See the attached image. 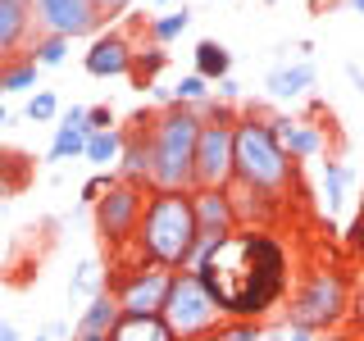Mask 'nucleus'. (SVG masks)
I'll return each mask as SVG.
<instances>
[{
  "label": "nucleus",
  "instance_id": "obj_1",
  "mask_svg": "<svg viewBox=\"0 0 364 341\" xmlns=\"http://www.w3.org/2000/svg\"><path fill=\"white\" fill-rule=\"evenodd\" d=\"M191 273L214 291L223 318H264L287 296V250L269 227H237L219 255Z\"/></svg>",
  "mask_w": 364,
  "mask_h": 341
},
{
  "label": "nucleus",
  "instance_id": "obj_2",
  "mask_svg": "<svg viewBox=\"0 0 364 341\" xmlns=\"http://www.w3.org/2000/svg\"><path fill=\"white\" fill-rule=\"evenodd\" d=\"M196 246H200V223H196L191 191H151L141 227H136V242L128 246L132 264H159V269L178 273V269H191Z\"/></svg>",
  "mask_w": 364,
  "mask_h": 341
},
{
  "label": "nucleus",
  "instance_id": "obj_3",
  "mask_svg": "<svg viewBox=\"0 0 364 341\" xmlns=\"http://www.w3.org/2000/svg\"><path fill=\"white\" fill-rule=\"evenodd\" d=\"M250 191H264L273 200H287L296 187V159L278 146L269 119L255 105L237 114V178Z\"/></svg>",
  "mask_w": 364,
  "mask_h": 341
},
{
  "label": "nucleus",
  "instance_id": "obj_4",
  "mask_svg": "<svg viewBox=\"0 0 364 341\" xmlns=\"http://www.w3.org/2000/svg\"><path fill=\"white\" fill-rule=\"evenodd\" d=\"M200 114L191 105H164L155 114V191H196Z\"/></svg>",
  "mask_w": 364,
  "mask_h": 341
},
{
  "label": "nucleus",
  "instance_id": "obj_5",
  "mask_svg": "<svg viewBox=\"0 0 364 341\" xmlns=\"http://www.w3.org/2000/svg\"><path fill=\"white\" fill-rule=\"evenodd\" d=\"M350 301H355V282L341 264L310 269L301 287L291 291L287 305V328H305V332H337L350 323Z\"/></svg>",
  "mask_w": 364,
  "mask_h": 341
},
{
  "label": "nucleus",
  "instance_id": "obj_6",
  "mask_svg": "<svg viewBox=\"0 0 364 341\" xmlns=\"http://www.w3.org/2000/svg\"><path fill=\"white\" fill-rule=\"evenodd\" d=\"M159 318L173 328L178 341H210L228 323L223 310H219V301H214V291L205 287L191 269L173 273V282H168V301H164V310H159Z\"/></svg>",
  "mask_w": 364,
  "mask_h": 341
},
{
  "label": "nucleus",
  "instance_id": "obj_7",
  "mask_svg": "<svg viewBox=\"0 0 364 341\" xmlns=\"http://www.w3.org/2000/svg\"><path fill=\"white\" fill-rule=\"evenodd\" d=\"M146 196H151V191L132 187V182H114L105 196L91 205V210H96V232L114 255L136 242V227H141V214H146Z\"/></svg>",
  "mask_w": 364,
  "mask_h": 341
},
{
  "label": "nucleus",
  "instance_id": "obj_8",
  "mask_svg": "<svg viewBox=\"0 0 364 341\" xmlns=\"http://www.w3.org/2000/svg\"><path fill=\"white\" fill-rule=\"evenodd\" d=\"M32 28L50 32V37H100L105 32L109 14L96 5V0H32Z\"/></svg>",
  "mask_w": 364,
  "mask_h": 341
},
{
  "label": "nucleus",
  "instance_id": "obj_9",
  "mask_svg": "<svg viewBox=\"0 0 364 341\" xmlns=\"http://www.w3.org/2000/svg\"><path fill=\"white\" fill-rule=\"evenodd\" d=\"M168 282H173V269L132 264L123 273H109V296L119 301L123 314H159L168 301Z\"/></svg>",
  "mask_w": 364,
  "mask_h": 341
},
{
  "label": "nucleus",
  "instance_id": "obj_10",
  "mask_svg": "<svg viewBox=\"0 0 364 341\" xmlns=\"http://www.w3.org/2000/svg\"><path fill=\"white\" fill-rule=\"evenodd\" d=\"M114 173H119V182L155 191V114L151 109H136L132 123H123V159Z\"/></svg>",
  "mask_w": 364,
  "mask_h": 341
},
{
  "label": "nucleus",
  "instance_id": "obj_11",
  "mask_svg": "<svg viewBox=\"0 0 364 341\" xmlns=\"http://www.w3.org/2000/svg\"><path fill=\"white\" fill-rule=\"evenodd\" d=\"M132 60H136V45L128 32H100L82 64L91 77H132Z\"/></svg>",
  "mask_w": 364,
  "mask_h": 341
},
{
  "label": "nucleus",
  "instance_id": "obj_12",
  "mask_svg": "<svg viewBox=\"0 0 364 341\" xmlns=\"http://www.w3.org/2000/svg\"><path fill=\"white\" fill-rule=\"evenodd\" d=\"M269 128H273L278 146L296 159V164H301V159H318V155H323V128L310 123V119H296V114H273Z\"/></svg>",
  "mask_w": 364,
  "mask_h": 341
},
{
  "label": "nucleus",
  "instance_id": "obj_13",
  "mask_svg": "<svg viewBox=\"0 0 364 341\" xmlns=\"http://www.w3.org/2000/svg\"><path fill=\"white\" fill-rule=\"evenodd\" d=\"M191 205H196V223H200V237H232L237 227V210H232V196L228 187H196L191 191Z\"/></svg>",
  "mask_w": 364,
  "mask_h": 341
},
{
  "label": "nucleus",
  "instance_id": "obj_14",
  "mask_svg": "<svg viewBox=\"0 0 364 341\" xmlns=\"http://www.w3.org/2000/svg\"><path fill=\"white\" fill-rule=\"evenodd\" d=\"M87 105H73L60 114V123H55V141L50 151H46V159L50 164H64V159H82L87 155Z\"/></svg>",
  "mask_w": 364,
  "mask_h": 341
},
{
  "label": "nucleus",
  "instance_id": "obj_15",
  "mask_svg": "<svg viewBox=\"0 0 364 341\" xmlns=\"http://www.w3.org/2000/svg\"><path fill=\"white\" fill-rule=\"evenodd\" d=\"M119 318H123L119 301H114L109 291H96L91 305L82 310V318H77V328H73V341H109V332H114Z\"/></svg>",
  "mask_w": 364,
  "mask_h": 341
},
{
  "label": "nucleus",
  "instance_id": "obj_16",
  "mask_svg": "<svg viewBox=\"0 0 364 341\" xmlns=\"http://www.w3.org/2000/svg\"><path fill=\"white\" fill-rule=\"evenodd\" d=\"M32 9L23 5V0H0V64L9 60V55H18L23 41H32Z\"/></svg>",
  "mask_w": 364,
  "mask_h": 341
},
{
  "label": "nucleus",
  "instance_id": "obj_17",
  "mask_svg": "<svg viewBox=\"0 0 364 341\" xmlns=\"http://www.w3.org/2000/svg\"><path fill=\"white\" fill-rule=\"evenodd\" d=\"M264 87H269V96H273V100H301L305 91L314 87V64H310V60L278 64V68H269Z\"/></svg>",
  "mask_w": 364,
  "mask_h": 341
},
{
  "label": "nucleus",
  "instance_id": "obj_18",
  "mask_svg": "<svg viewBox=\"0 0 364 341\" xmlns=\"http://www.w3.org/2000/svg\"><path fill=\"white\" fill-rule=\"evenodd\" d=\"M228 196H232V210H237V223H242V227H269L273 214H278V205H282V200L264 196V191L242 187V182H232V187H228Z\"/></svg>",
  "mask_w": 364,
  "mask_h": 341
},
{
  "label": "nucleus",
  "instance_id": "obj_19",
  "mask_svg": "<svg viewBox=\"0 0 364 341\" xmlns=\"http://www.w3.org/2000/svg\"><path fill=\"white\" fill-rule=\"evenodd\" d=\"M346 196H350V168L341 164V159H323V164H318V200H323L328 219L341 214Z\"/></svg>",
  "mask_w": 364,
  "mask_h": 341
},
{
  "label": "nucleus",
  "instance_id": "obj_20",
  "mask_svg": "<svg viewBox=\"0 0 364 341\" xmlns=\"http://www.w3.org/2000/svg\"><path fill=\"white\" fill-rule=\"evenodd\" d=\"M109 341H178V337L159 314H123L119 323H114Z\"/></svg>",
  "mask_w": 364,
  "mask_h": 341
},
{
  "label": "nucleus",
  "instance_id": "obj_21",
  "mask_svg": "<svg viewBox=\"0 0 364 341\" xmlns=\"http://www.w3.org/2000/svg\"><path fill=\"white\" fill-rule=\"evenodd\" d=\"M191 60H196V73L205 77V82H214V87H219L223 77H232V50H228L223 41H214V37L196 41Z\"/></svg>",
  "mask_w": 364,
  "mask_h": 341
},
{
  "label": "nucleus",
  "instance_id": "obj_22",
  "mask_svg": "<svg viewBox=\"0 0 364 341\" xmlns=\"http://www.w3.org/2000/svg\"><path fill=\"white\" fill-rule=\"evenodd\" d=\"M37 73H41V64L32 60L28 50L9 55V60L0 64V96H14V91H32V87H37Z\"/></svg>",
  "mask_w": 364,
  "mask_h": 341
},
{
  "label": "nucleus",
  "instance_id": "obj_23",
  "mask_svg": "<svg viewBox=\"0 0 364 341\" xmlns=\"http://www.w3.org/2000/svg\"><path fill=\"white\" fill-rule=\"evenodd\" d=\"M87 164L91 168H119L123 159V128H109V132H91L87 136Z\"/></svg>",
  "mask_w": 364,
  "mask_h": 341
},
{
  "label": "nucleus",
  "instance_id": "obj_24",
  "mask_svg": "<svg viewBox=\"0 0 364 341\" xmlns=\"http://www.w3.org/2000/svg\"><path fill=\"white\" fill-rule=\"evenodd\" d=\"M68 50H73V41H68V37H50V32H32V41H28V55L41 68H60L68 60Z\"/></svg>",
  "mask_w": 364,
  "mask_h": 341
},
{
  "label": "nucleus",
  "instance_id": "obj_25",
  "mask_svg": "<svg viewBox=\"0 0 364 341\" xmlns=\"http://www.w3.org/2000/svg\"><path fill=\"white\" fill-rule=\"evenodd\" d=\"M187 28H191V9H187V5H182V9H164V14H155L151 23H146V32H151V41H155V45L178 41Z\"/></svg>",
  "mask_w": 364,
  "mask_h": 341
},
{
  "label": "nucleus",
  "instance_id": "obj_26",
  "mask_svg": "<svg viewBox=\"0 0 364 341\" xmlns=\"http://www.w3.org/2000/svg\"><path fill=\"white\" fill-rule=\"evenodd\" d=\"M164 64H168V50L164 45H136V60H132V82L136 87H151L159 73H164Z\"/></svg>",
  "mask_w": 364,
  "mask_h": 341
},
{
  "label": "nucleus",
  "instance_id": "obj_27",
  "mask_svg": "<svg viewBox=\"0 0 364 341\" xmlns=\"http://www.w3.org/2000/svg\"><path fill=\"white\" fill-rule=\"evenodd\" d=\"M210 96H214V91H210V82H205V77L196 73V68H191L187 77H178V87H173V100H178V105H191V109H196V105H205Z\"/></svg>",
  "mask_w": 364,
  "mask_h": 341
},
{
  "label": "nucleus",
  "instance_id": "obj_28",
  "mask_svg": "<svg viewBox=\"0 0 364 341\" xmlns=\"http://www.w3.org/2000/svg\"><path fill=\"white\" fill-rule=\"evenodd\" d=\"M210 341H264V328H259V318H228Z\"/></svg>",
  "mask_w": 364,
  "mask_h": 341
},
{
  "label": "nucleus",
  "instance_id": "obj_29",
  "mask_svg": "<svg viewBox=\"0 0 364 341\" xmlns=\"http://www.w3.org/2000/svg\"><path fill=\"white\" fill-rule=\"evenodd\" d=\"M0 182H5L9 191L28 182V159H23L18 151H0Z\"/></svg>",
  "mask_w": 364,
  "mask_h": 341
},
{
  "label": "nucleus",
  "instance_id": "obj_30",
  "mask_svg": "<svg viewBox=\"0 0 364 341\" xmlns=\"http://www.w3.org/2000/svg\"><path fill=\"white\" fill-rule=\"evenodd\" d=\"M23 114H28L32 123H50L55 114H60V100H55L50 91H37V96L28 100V109H23Z\"/></svg>",
  "mask_w": 364,
  "mask_h": 341
},
{
  "label": "nucleus",
  "instance_id": "obj_31",
  "mask_svg": "<svg viewBox=\"0 0 364 341\" xmlns=\"http://www.w3.org/2000/svg\"><path fill=\"white\" fill-rule=\"evenodd\" d=\"M114 182H119V173H114V168H109V173L100 168L96 178H87V182H82V205H96V200H100V196H105V191L114 187Z\"/></svg>",
  "mask_w": 364,
  "mask_h": 341
},
{
  "label": "nucleus",
  "instance_id": "obj_32",
  "mask_svg": "<svg viewBox=\"0 0 364 341\" xmlns=\"http://www.w3.org/2000/svg\"><path fill=\"white\" fill-rule=\"evenodd\" d=\"M109 128H119V123H114V109L109 105H91L87 109V132H109Z\"/></svg>",
  "mask_w": 364,
  "mask_h": 341
},
{
  "label": "nucleus",
  "instance_id": "obj_33",
  "mask_svg": "<svg viewBox=\"0 0 364 341\" xmlns=\"http://www.w3.org/2000/svg\"><path fill=\"white\" fill-rule=\"evenodd\" d=\"M346 242H350V250H355V264L364 269V210L355 214V223L346 227Z\"/></svg>",
  "mask_w": 364,
  "mask_h": 341
},
{
  "label": "nucleus",
  "instance_id": "obj_34",
  "mask_svg": "<svg viewBox=\"0 0 364 341\" xmlns=\"http://www.w3.org/2000/svg\"><path fill=\"white\" fill-rule=\"evenodd\" d=\"M350 323H355L360 332H364V282L355 287V301H350Z\"/></svg>",
  "mask_w": 364,
  "mask_h": 341
},
{
  "label": "nucleus",
  "instance_id": "obj_35",
  "mask_svg": "<svg viewBox=\"0 0 364 341\" xmlns=\"http://www.w3.org/2000/svg\"><path fill=\"white\" fill-rule=\"evenodd\" d=\"M237 96H242V82H237V77H223V82H219V100H228V105H232Z\"/></svg>",
  "mask_w": 364,
  "mask_h": 341
},
{
  "label": "nucleus",
  "instance_id": "obj_36",
  "mask_svg": "<svg viewBox=\"0 0 364 341\" xmlns=\"http://www.w3.org/2000/svg\"><path fill=\"white\" fill-rule=\"evenodd\" d=\"M87 287H96V264H82V273L73 278V291H87Z\"/></svg>",
  "mask_w": 364,
  "mask_h": 341
},
{
  "label": "nucleus",
  "instance_id": "obj_37",
  "mask_svg": "<svg viewBox=\"0 0 364 341\" xmlns=\"http://www.w3.org/2000/svg\"><path fill=\"white\" fill-rule=\"evenodd\" d=\"M96 5H100V9H105V14H123V9H128V5H132V0H96Z\"/></svg>",
  "mask_w": 364,
  "mask_h": 341
},
{
  "label": "nucleus",
  "instance_id": "obj_38",
  "mask_svg": "<svg viewBox=\"0 0 364 341\" xmlns=\"http://www.w3.org/2000/svg\"><path fill=\"white\" fill-rule=\"evenodd\" d=\"M346 77H350V82H355V87L364 91V73H360V64H346Z\"/></svg>",
  "mask_w": 364,
  "mask_h": 341
},
{
  "label": "nucleus",
  "instance_id": "obj_39",
  "mask_svg": "<svg viewBox=\"0 0 364 341\" xmlns=\"http://www.w3.org/2000/svg\"><path fill=\"white\" fill-rule=\"evenodd\" d=\"M287 341H314V332H305V328H287Z\"/></svg>",
  "mask_w": 364,
  "mask_h": 341
},
{
  "label": "nucleus",
  "instance_id": "obj_40",
  "mask_svg": "<svg viewBox=\"0 0 364 341\" xmlns=\"http://www.w3.org/2000/svg\"><path fill=\"white\" fill-rule=\"evenodd\" d=\"M0 341H18V328L14 323H0Z\"/></svg>",
  "mask_w": 364,
  "mask_h": 341
},
{
  "label": "nucleus",
  "instance_id": "obj_41",
  "mask_svg": "<svg viewBox=\"0 0 364 341\" xmlns=\"http://www.w3.org/2000/svg\"><path fill=\"white\" fill-rule=\"evenodd\" d=\"M328 341H355V337H350L346 328H337V332H328Z\"/></svg>",
  "mask_w": 364,
  "mask_h": 341
},
{
  "label": "nucleus",
  "instance_id": "obj_42",
  "mask_svg": "<svg viewBox=\"0 0 364 341\" xmlns=\"http://www.w3.org/2000/svg\"><path fill=\"white\" fill-rule=\"evenodd\" d=\"M5 123H9V109H5V105H0V128H5Z\"/></svg>",
  "mask_w": 364,
  "mask_h": 341
},
{
  "label": "nucleus",
  "instance_id": "obj_43",
  "mask_svg": "<svg viewBox=\"0 0 364 341\" xmlns=\"http://www.w3.org/2000/svg\"><path fill=\"white\" fill-rule=\"evenodd\" d=\"M350 5H355V14H364V0H350Z\"/></svg>",
  "mask_w": 364,
  "mask_h": 341
},
{
  "label": "nucleus",
  "instance_id": "obj_44",
  "mask_svg": "<svg viewBox=\"0 0 364 341\" xmlns=\"http://www.w3.org/2000/svg\"><path fill=\"white\" fill-rule=\"evenodd\" d=\"M5 196H9V187H5V182H0V200H5Z\"/></svg>",
  "mask_w": 364,
  "mask_h": 341
},
{
  "label": "nucleus",
  "instance_id": "obj_45",
  "mask_svg": "<svg viewBox=\"0 0 364 341\" xmlns=\"http://www.w3.org/2000/svg\"><path fill=\"white\" fill-rule=\"evenodd\" d=\"M155 5H168V0H155Z\"/></svg>",
  "mask_w": 364,
  "mask_h": 341
},
{
  "label": "nucleus",
  "instance_id": "obj_46",
  "mask_svg": "<svg viewBox=\"0 0 364 341\" xmlns=\"http://www.w3.org/2000/svg\"><path fill=\"white\" fill-rule=\"evenodd\" d=\"M23 5H32V0H23Z\"/></svg>",
  "mask_w": 364,
  "mask_h": 341
}]
</instances>
